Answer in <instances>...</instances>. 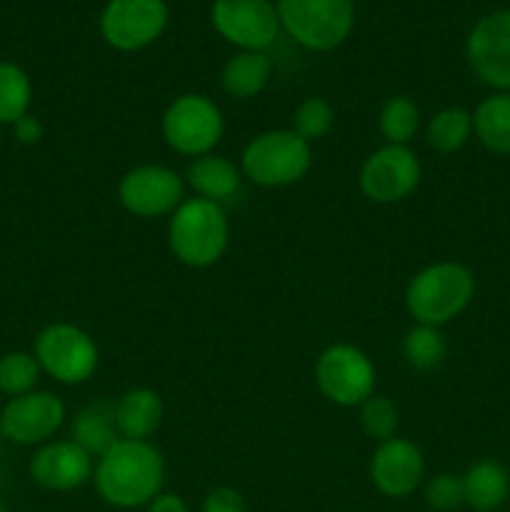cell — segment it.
I'll return each instance as SVG.
<instances>
[{"label":"cell","mask_w":510,"mask_h":512,"mask_svg":"<svg viewBox=\"0 0 510 512\" xmlns=\"http://www.w3.org/2000/svg\"><path fill=\"white\" fill-rule=\"evenodd\" d=\"M148 512H190L188 510V503H185L183 498H180L178 493H160L155 495L153 500H150L148 505Z\"/></svg>","instance_id":"cell-33"},{"label":"cell","mask_w":510,"mask_h":512,"mask_svg":"<svg viewBox=\"0 0 510 512\" xmlns=\"http://www.w3.org/2000/svg\"><path fill=\"white\" fill-rule=\"evenodd\" d=\"M335 110L325 98H305L298 108L293 110V133L300 135L305 143H318L333 130Z\"/></svg>","instance_id":"cell-29"},{"label":"cell","mask_w":510,"mask_h":512,"mask_svg":"<svg viewBox=\"0 0 510 512\" xmlns=\"http://www.w3.org/2000/svg\"><path fill=\"white\" fill-rule=\"evenodd\" d=\"M313 165V150L290 128L265 130L245 145L240 173L260 188H288L303 180Z\"/></svg>","instance_id":"cell-4"},{"label":"cell","mask_w":510,"mask_h":512,"mask_svg":"<svg viewBox=\"0 0 510 512\" xmlns=\"http://www.w3.org/2000/svg\"><path fill=\"white\" fill-rule=\"evenodd\" d=\"M240 180H243V173L238 165L218 153L193 158V163L185 170V185H190L198 198L218 205L228 203L238 195Z\"/></svg>","instance_id":"cell-17"},{"label":"cell","mask_w":510,"mask_h":512,"mask_svg":"<svg viewBox=\"0 0 510 512\" xmlns=\"http://www.w3.org/2000/svg\"><path fill=\"white\" fill-rule=\"evenodd\" d=\"M160 130L170 150L185 158H200L213 153L215 145L223 140L225 120L213 98L203 93H185L165 108Z\"/></svg>","instance_id":"cell-6"},{"label":"cell","mask_w":510,"mask_h":512,"mask_svg":"<svg viewBox=\"0 0 510 512\" xmlns=\"http://www.w3.org/2000/svg\"><path fill=\"white\" fill-rule=\"evenodd\" d=\"M280 28L305 50L330 53L355 28V0H278Z\"/></svg>","instance_id":"cell-5"},{"label":"cell","mask_w":510,"mask_h":512,"mask_svg":"<svg viewBox=\"0 0 510 512\" xmlns=\"http://www.w3.org/2000/svg\"><path fill=\"white\" fill-rule=\"evenodd\" d=\"M370 483L385 498H408L423 485L425 458L423 450L408 438H390L378 443L370 458Z\"/></svg>","instance_id":"cell-15"},{"label":"cell","mask_w":510,"mask_h":512,"mask_svg":"<svg viewBox=\"0 0 510 512\" xmlns=\"http://www.w3.org/2000/svg\"><path fill=\"white\" fill-rule=\"evenodd\" d=\"M185 178L165 165H135L120 178L118 200L135 218H163L173 215L185 200Z\"/></svg>","instance_id":"cell-12"},{"label":"cell","mask_w":510,"mask_h":512,"mask_svg":"<svg viewBox=\"0 0 510 512\" xmlns=\"http://www.w3.org/2000/svg\"><path fill=\"white\" fill-rule=\"evenodd\" d=\"M448 355V343L440 328H430V325H418L405 333L403 338V358L418 373H430V370L440 368Z\"/></svg>","instance_id":"cell-24"},{"label":"cell","mask_w":510,"mask_h":512,"mask_svg":"<svg viewBox=\"0 0 510 512\" xmlns=\"http://www.w3.org/2000/svg\"><path fill=\"white\" fill-rule=\"evenodd\" d=\"M465 60L480 83L510 93V8L493 10L470 28Z\"/></svg>","instance_id":"cell-13"},{"label":"cell","mask_w":510,"mask_h":512,"mask_svg":"<svg viewBox=\"0 0 510 512\" xmlns=\"http://www.w3.org/2000/svg\"><path fill=\"white\" fill-rule=\"evenodd\" d=\"M65 423V403L50 390L10 398L0 413V438L15 445H45Z\"/></svg>","instance_id":"cell-14"},{"label":"cell","mask_w":510,"mask_h":512,"mask_svg":"<svg viewBox=\"0 0 510 512\" xmlns=\"http://www.w3.org/2000/svg\"><path fill=\"white\" fill-rule=\"evenodd\" d=\"M203 512H245L243 495L235 488H215L205 495Z\"/></svg>","instance_id":"cell-31"},{"label":"cell","mask_w":510,"mask_h":512,"mask_svg":"<svg viewBox=\"0 0 510 512\" xmlns=\"http://www.w3.org/2000/svg\"><path fill=\"white\" fill-rule=\"evenodd\" d=\"M373 360L368 353L350 343H333L315 360V385L333 405L360 408L370 395H375Z\"/></svg>","instance_id":"cell-8"},{"label":"cell","mask_w":510,"mask_h":512,"mask_svg":"<svg viewBox=\"0 0 510 512\" xmlns=\"http://www.w3.org/2000/svg\"><path fill=\"white\" fill-rule=\"evenodd\" d=\"M120 438L150 440L163 423V400L150 388H133L115 400Z\"/></svg>","instance_id":"cell-19"},{"label":"cell","mask_w":510,"mask_h":512,"mask_svg":"<svg viewBox=\"0 0 510 512\" xmlns=\"http://www.w3.org/2000/svg\"><path fill=\"white\" fill-rule=\"evenodd\" d=\"M378 128L388 145H408L420 130V108L408 95H393L380 108Z\"/></svg>","instance_id":"cell-26"},{"label":"cell","mask_w":510,"mask_h":512,"mask_svg":"<svg viewBox=\"0 0 510 512\" xmlns=\"http://www.w3.org/2000/svg\"><path fill=\"white\" fill-rule=\"evenodd\" d=\"M475 298V275L463 263L440 260L425 265L408 280L405 308L418 325L443 328Z\"/></svg>","instance_id":"cell-2"},{"label":"cell","mask_w":510,"mask_h":512,"mask_svg":"<svg viewBox=\"0 0 510 512\" xmlns=\"http://www.w3.org/2000/svg\"><path fill=\"white\" fill-rule=\"evenodd\" d=\"M473 135L485 150L510 155V93H493L475 108Z\"/></svg>","instance_id":"cell-22"},{"label":"cell","mask_w":510,"mask_h":512,"mask_svg":"<svg viewBox=\"0 0 510 512\" xmlns=\"http://www.w3.org/2000/svg\"><path fill=\"white\" fill-rule=\"evenodd\" d=\"M0 512H8V508H5V503H3V500H0Z\"/></svg>","instance_id":"cell-34"},{"label":"cell","mask_w":510,"mask_h":512,"mask_svg":"<svg viewBox=\"0 0 510 512\" xmlns=\"http://www.w3.org/2000/svg\"><path fill=\"white\" fill-rule=\"evenodd\" d=\"M473 138V113L465 108H443L430 115L425 143L438 153H458Z\"/></svg>","instance_id":"cell-23"},{"label":"cell","mask_w":510,"mask_h":512,"mask_svg":"<svg viewBox=\"0 0 510 512\" xmlns=\"http://www.w3.org/2000/svg\"><path fill=\"white\" fill-rule=\"evenodd\" d=\"M93 455L73 440H50L30 460V478L53 493H70L93 480Z\"/></svg>","instance_id":"cell-16"},{"label":"cell","mask_w":510,"mask_h":512,"mask_svg":"<svg viewBox=\"0 0 510 512\" xmlns=\"http://www.w3.org/2000/svg\"><path fill=\"white\" fill-rule=\"evenodd\" d=\"M360 428L375 443H385V440L395 438L400 428L398 405L385 398V395H370L360 405Z\"/></svg>","instance_id":"cell-28"},{"label":"cell","mask_w":510,"mask_h":512,"mask_svg":"<svg viewBox=\"0 0 510 512\" xmlns=\"http://www.w3.org/2000/svg\"><path fill=\"white\" fill-rule=\"evenodd\" d=\"M40 375H43V370H40V363L33 353H25V350L5 353L0 358V393L10 395V398L33 393Z\"/></svg>","instance_id":"cell-27"},{"label":"cell","mask_w":510,"mask_h":512,"mask_svg":"<svg viewBox=\"0 0 510 512\" xmlns=\"http://www.w3.org/2000/svg\"><path fill=\"white\" fill-rule=\"evenodd\" d=\"M425 503L435 512H453L465 505L463 475L438 473L425 485Z\"/></svg>","instance_id":"cell-30"},{"label":"cell","mask_w":510,"mask_h":512,"mask_svg":"<svg viewBox=\"0 0 510 512\" xmlns=\"http://www.w3.org/2000/svg\"><path fill=\"white\" fill-rule=\"evenodd\" d=\"M70 440L93 458L108 453L120 440L118 423H115V400L100 398L80 408L70 420Z\"/></svg>","instance_id":"cell-18"},{"label":"cell","mask_w":510,"mask_h":512,"mask_svg":"<svg viewBox=\"0 0 510 512\" xmlns=\"http://www.w3.org/2000/svg\"><path fill=\"white\" fill-rule=\"evenodd\" d=\"M273 78V60L258 50H238L220 73V85L230 98L248 100L263 93Z\"/></svg>","instance_id":"cell-21"},{"label":"cell","mask_w":510,"mask_h":512,"mask_svg":"<svg viewBox=\"0 0 510 512\" xmlns=\"http://www.w3.org/2000/svg\"><path fill=\"white\" fill-rule=\"evenodd\" d=\"M13 133H15V140L23 145H35L40 143V138H43V123H40L35 115H23V118L18 120V123H13Z\"/></svg>","instance_id":"cell-32"},{"label":"cell","mask_w":510,"mask_h":512,"mask_svg":"<svg viewBox=\"0 0 510 512\" xmlns=\"http://www.w3.org/2000/svg\"><path fill=\"white\" fill-rule=\"evenodd\" d=\"M215 33L238 50L268 53L280 35V18L270 0H215L210 8Z\"/></svg>","instance_id":"cell-11"},{"label":"cell","mask_w":510,"mask_h":512,"mask_svg":"<svg viewBox=\"0 0 510 512\" xmlns=\"http://www.w3.org/2000/svg\"><path fill=\"white\" fill-rule=\"evenodd\" d=\"M93 483L100 498L113 508H143L163 493L165 458L150 440L120 438L98 458Z\"/></svg>","instance_id":"cell-1"},{"label":"cell","mask_w":510,"mask_h":512,"mask_svg":"<svg viewBox=\"0 0 510 512\" xmlns=\"http://www.w3.org/2000/svg\"><path fill=\"white\" fill-rule=\"evenodd\" d=\"M33 355L40 370L60 385H83L98 370V345L73 323H53L35 338Z\"/></svg>","instance_id":"cell-7"},{"label":"cell","mask_w":510,"mask_h":512,"mask_svg":"<svg viewBox=\"0 0 510 512\" xmlns=\"http://www.w3.org/2000/svg\"><path fill=\"white\" fill-rule=\"evenodd\" d=\"M230 243V223L223 205L185 198L168 220V248L185 268L203 270L218 263Z\"/></svg>","instance_id":"cell-3"},{"label":"cell","mask_w":510,"mask_h":512,"mask_svg":"<svg viewBox=\"0 0 510 512\" xmlns=\"http://www.w3.org/2000/svg\"><path fill=\"white\" fill-rule=\"evenodd\" d=\"M170 10L165 0H108L100 13V35L110 48L135 53L165 33Z\"/></svg>","instance_id":"cell-9"},{"label":"cell","mask_w":510,"mask_h":512,"mask_svg":"<svg viewBox=\"0 0 510 512\" xmlns=\"http://www.w3.org/2000/svg\"><path fill=\"white\" fill-rule=\"evenodd\" d=\"M423 178V165L408 145H388L373 150L360 168V193L378 205H393L410 198Z\"/></svg>","instance_id":"cell-10"},{"label":"cell","mask_w":510,"mask_h":512,"mask_svg":"<svg viewBox=\"0 0 510 512\" xmlns=\"http://www.w3.org/2000/svg\"><path fill=\"white\" fill-rule=\"evenodd\" d=\"M33 83L28 73L15 63H0V125L18 123L30 113Z\"/></svg>","instance_id":"cell-25"},{"label":"cell","mask_w":510,"mask_h":512,"mask_svg":"<svg viewBox=\"0 0 510 512\" xmlns=\"http://www.w3.org/2000/svg\"><path fill=\"white\" fill-rule=\"evenodd\" d=\"M0 458H3V443H0Z\"/></svg>","instance_id":"cell-35"},{"label":"cell","mask_w":510,"mask_h":512,"mask_svg":"<svg viewBox=\"0 0 510 512\" xmlns=\"http://www.w3.org/2000/svg\"><path fill=\"white\" fill-rule=\"evenodd\" d=\"M465 505L475 512H495L510 498V473L498 460H478L463 475Z\"/></svg>","instance_id":"cell-20"}]
</instances>
